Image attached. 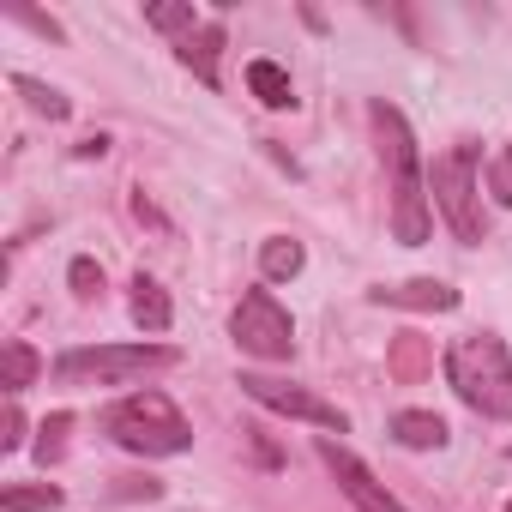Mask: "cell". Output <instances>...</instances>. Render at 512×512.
<instances>
[{
    "mask_svg": "<svg viewBox=\"0 0 512 512\" xmlns=\"http://www.w3.org/2000/svg\"><path fill=\"white\" fill-rule=\"evenodd\" d=\"M374 133H380V163H386V181H392V235L404 247H422L434 217H428V181H422V157H416V139L404 127V115L392 103H374Z\"/></svg>",
    "mask_w": 512,
    "mask_h": 512,
    "instance_id": "6da1fadb",
    "label": "cell"
},
{
    "mask_svg": "<svg viewBox=\"0 0 512 512\" xmlns=\"http://www.w3.org/2000/svg\"><path fill=\"white\" fill-rule=\"evenodd\" d=\"M103 434L121 446V452H139V458H175L193 446V422L175 410L169 392L145 386V392H127L103 410Z\"/></svg>",
    "mask_w": 512,
    "mask_h": 512,
    "instance_id": "7a4b0ae2",
    "label": "cell"
},
{
    "mask_svg": "<svg viewBox=\"0 0 512 512\" xmlns=\"http://www.w3.org/2000/svg\"><path fill=\"white\" fill-rule=\"evenodd\" d=\"M446 380H452V392H458L476 416L512 422V356H506V344H500L494 332L458 338V344L446 350Z\"/></svg>",
    "mask_w": 512,
    "mask_h": 512,
    "instance_id": "3957f363",
    "label": "cell"
},
{
    "mask_svg": "<svg viewBox=\"0 0 512 512\" xmlns=\"http://www.w3.org/2000/svg\"><path fill=\"white\" fill-rule=\"evenodd\" d=\"M476 169H482V145H476V139H458V145H452V151H440V157H434V169H428L434 205H440L446 229H452L464 247H476V241L488 235V217H482V181H476Z\"/></svg>",
    "mask_w": 512,
    "mask_h": 512,
    "instance_id": "277c9868",
    "label": "cell"
},
{
    "mask_svg": "<svg viewBox=\"0 0 512 512\" xmlns=\"http://www.w3.org/2000/svg\"><path fill=\"white\" fill-rule=\"evenodd\" d=\"M181 356L169 344H97V350H61L55 380L67 386H133L157 368H175Z\"/></svg>",
    "mask_w": 512,
    "mask_h": 512,
    "instance_id": "5b68a950",
    "label": "cell"
},
{
    "mask_svg": "<svg viewBox=\"0 0 512 512\" xmlns=\"http://www.w3.org/2000/svg\"><path fill=\"white\" fill-rule=\"evenodd\" d=\"M229 332H235V344L253 362H290L296 356V326H290V314L278 308L272 290H247L235 320H229Z\"/></svg>",
    "mask_w": 512,
    "mask_h": 512,
    "instance_id": "8992f818",
    "label": "cell"
},
{
    "mask_svg": "<svg viewBox=\"0 0 512 512\" xmlns=\"http://www.w3.org/2000/svg\"><path fill=\"white\" fill-rule=\"evenodd\" d=\"M314 452H320V464L332 470V482L344 488V500H350L356 512H410V506H404V500H398V494H392V488H386V482L356 458V452H350V446H338L332 434H320V440H314Z\"/></svg>",
    "mask_w": 512,
    "mask_h": 512,
    "instance_id": "52a82bcc",
    "label": "cell"
},
{
    "mask_svg": "<svg viewBox=\"0 0 512 512\" xmlns=\"http://www.w3.org/2000/svg\"><path fill=\"white\" fill-rule=\"evenodd\" d=\"M241 392H247L253 404H266V410H278V416H296V422H314V428H326V434H344V428H350V416H344L338 404H326V398H314L308 386H290V380L241 374Z\"/></svg>",
    "mask_w": 512,
    "mask_h": 512,
    "instance_id": "ba28073f",
    "label": "cell"
},
{
    "mask_svg": "<svg viewBox=\"0 0 512 512\" xmlns=\"http://www.w3.org/2000/svg\"><path fill=\"white\" fill-rule=\"evenodd\" d=\"M374 308H416V314H452L458 308V290L440 284V278H404V284H380L368 290Z\"/></svg>",
    "mask_w": 512,
    "mask_h": 512,
    "instance_id": "9c48e42d",
    "label": "cell"
},
{
    "mask_svg": "<svg viewBox=\"0 0 512 512\" xmlns=\"http://www.w3.org/2000/svg\"><path fill=\"white\" fill-rule=\"evenodd\" d=\"M127 290H133V296H127V308H133V326H139V332H151V338H157V332H169V320H175V308H169V290H163L151 272H139Z\"/></svg>",
    "mask_w": 512,
    "mask_h": 512,
    "instance_id": "30bf717a",
    "label": "cell"
},
{
    "mask_svg": "<svg viewBox=\"0 0 512 512\" xmlns=\"http://www.w3.org/2000/svg\"><path fill=\"white\" fill-rule=\"evenodd\" d=\"M223 43H229V37H223V25H199L193 37H181V43H175V55H181V67H187L199 85H217V55H223Z\"/></svg>",
    "mask_w": 512,
    "mask_h": 512,
    "instance_id": "8fae6325",
    "label": "cell"
},
{
    "mask_svg": "<svg viewBox=\"0 0 512 512\" xmlns=\"http://www.w3.org/2000/svg\"><path fill=\"white\" fill-rule=\"evenodd\" d=\"M392 440L410 446V452H440L452 434H446V422H440L434 410H398V416H392Z\"/></svg>",
    "mask_w": 512,
    "mask_h": 512,
    "instance_id": "7c38bea8",
    "label": "cell"
},
{
    "mask_svg": "<svg viewBox=\"0 0 512 512\" xmlns=\"http://www.w3.org/2000/svg\"><path fill=\"white\" fill-rule=\"evenodd\" d=\"M302 266H308V247L296 235H266L260 241V272H266V284H290V278H302Z\"/></svg>",
    "mask_w": 512,
    "mask_h": 512,
    "instance_id": "4fadbf2b",
    "label": "cell"
},
{
    "mask_svg": "<svg viewBox=\"0 0 512 512\" xmlns=\"http://www.w3.org/2000/svg\"><path fill=\"white\" fill-rule=\"evenodd\" d=\"M37 374H43V362H37V350L25 338L0 344V386H7V398H19L25 386H37Z\"/></svg>",
    "mask_w": 512,
    "mask_h": 512,
    "instance_id": "5bb4252c",
    "label": "cell"
},
{
    "mask_svg": "<svg viewBox=\"0 0 512 512\" xmlns=\"http://www.w3.org/2000/svg\"><path fill=\"white\" fill-rule=\"evenodd\" d=\"M247 91L260 97L266 109H296V85H290V73L278 61H253L247 67Z\"/></svg>",
    "mask_w": 512,
    "mask_h": 512,
    "instance_id": "9a60e30c",
    "label": "cell"
},
{
    "mask_svg": "<svg viewBox=\"0 0 512 512\" xmlns=\"http://www.w3.org/2000/svg\"><path fill=\"white\" fill-rule=\"evenodd\" d=\"M428 368H434V356H428V344H422L416 332H404V338L392 344V356H386V374H392V380H404V386H416Z\"/></svg>",
    "mask_w": 512,
    "mask_h": 512,
    "instance_id": "2e32d148",
    "label": "cell"
},
{
    "mask_svg": "<svg viewBox=\"0 0 512 512\" xmlns=\"http://www.w3.org/2000/svg\"><path fill=\"white\" fill-rule=\"evenodd\" d=\"M67 494L55 482H13V488H0V512H55Z\"/></svg>",
    "mask_w": 512,
    "mask_h": 512,
    "instance_id": "e0dca14e",
    "label": "cell"
},
{
    "mask_svg": "<svg viewBox=\"0 0 512 512\" xmlns=\"http://www.w3.org/2000/svg\"><path fill=\"white\" fill-rule=\"evenodd\" d=\"M13 91H19V97H25V103H31V109L43 115V121H67V115H73V103H67V97H61L55 85L31 79V73H13Z\"/></svg>",
    "mask_w": 512,
    "mask_h": 512,
    "instance_id": "ac0fdd59",
    "label": "cell"
},
{
    "mask_svg": "<svg viewBox=\"0 0 512 512\" xmlns=\"http://www.w3.org/2000/svg\"><path fill=\"white\" fill-rule=\"evenodd\" d=\"M67 434H73V416H67V410H55V416H43V428H37V446H31L43 470L67 458Z\"/></svg>",
    "mask_w": 512,
    "mask_h": 512,
    "instance_id": "d6986e66",
    "label": "cell"
},
{
    "mask_svg": "<svg viewBox=\"0 0 512 512\" xmlns=\"http://www.w3.org/2000/svg\"><path fill=\"white\" fill-rule=\"evenodd\" d=\"M145 25H151V31H175V37H193V31H199V19H193L187 0H151V7H145Z\"/></svg>",
    "mask_w": 512,
    "mask_h": 512,
    "instance_id": "ffe728a7",
    "label": "cell"
},
{
    "mask_svg": "<svg viewBox=\"0 0 512 512\" xmlns=\"http://www.w3.org/2000/svg\"><path fill=\"white\" fill-rule=\"evenodd\" d=\"M482 181H488V199H494V205H512V139H506L500 157L482 169Z\"/></svg>",
    "mask_w": 512,
    "mask_h": 512,
    "instance_id": "44dd1931",
    "label": "cell"
},
{
    "mask_svg": "<svg viewBox=\"0 0 512 512\" xmlns=\"http://www.w3.org/2000/svg\"><path fill=\"white\" fill-rule=\"evenodd\" d=\"M67 284H73V296H79V302H91V296H103V266L79 253V260L67 266Z\"/></svg>",
    "mask_w": 512,
    "mask_h": 512,
    "instance_id": "7402d4cb",
    "label": "cell"
},
{
    "mask_svg": "<svg viewBox=\"0 0 512 512\" xmlns=\"http://www.w3.org/2000/svg\"><path fill=\"white\" fill-rule=\"evenodd\" d=\"M25 446V410L19 398H7V434H0V452H19Z\"/></svg>",
    "mask_w": 512,
    "mask_h": 512,
    "instance_id": "603a6c76",
    "label": "cell"
},
{
    "mask_svg": "<svg viewBox=\"0 0 512 512\" xmlns=\"http://www.w3.org/2000/svg\"><path fill=\"white\" fill-rule=\"evenodd\" d=\"M13 19H19V25H31L37 37H49V43H61V25H55L49 13H31V7H13Z\"/></svg>",
    "mask_w": 512,
    "mask_h": 512,
    "instance_id": "cb8c5ba5",
    "label": "cell"
},
{
    "mask_svg": "<svg viewBox=\"0 0 512 512\" xmlns=\"http://www.w3.org/2000/svg\"><path fill=\"white\" fill-rule=\"evenodd\" d=\"M73 151H79V157H103V151H109V133H85Z\"/></svg>",
    "mask_w": 512,
    "mask_h": 512,
    "instance_id": "d4e9b609",
    "label": "cell"
},
{
    "mask_svg": "<svg viewBox=\"0 0 512 512\" xmlns=\"http://www.w3.org/2000/svg\"><path fill=\"white\" fill-rule=\"evenodd\" d=\"M506 512H512V500H506Z\"/></svg>",
    "mask_w": 512,
    "mask_h": 512,
    "instance_id": "484cf974",
    "label": "cell"
}]
</instances>
